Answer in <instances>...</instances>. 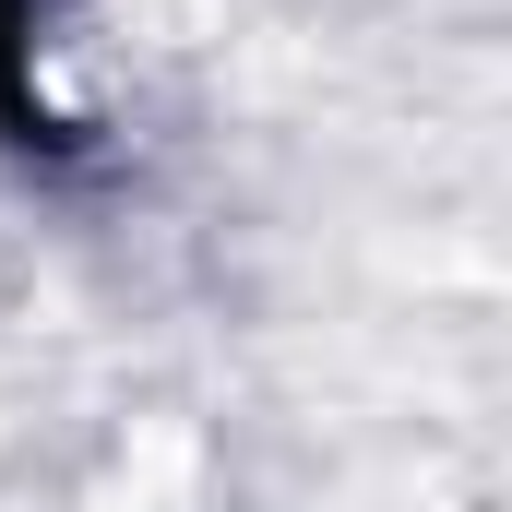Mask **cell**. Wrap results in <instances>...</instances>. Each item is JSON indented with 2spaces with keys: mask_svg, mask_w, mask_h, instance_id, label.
Wrapping results in <instances>:
<instances>
[{
  "mask_svg": "<svg viewBox=\"0 0 512 512\" xmlns=\"http://www.w3.org/2000/svg\"><path fill=\"white\" fill-rule=\"evenodd\" d=\"M0 131L48 143V108H36V0H0Z\"/></svg>",
  "mask_w": 512,
  "mask_h": 512,
  "instance_id": "1",
  "label": "cell"
}]
</instances>
